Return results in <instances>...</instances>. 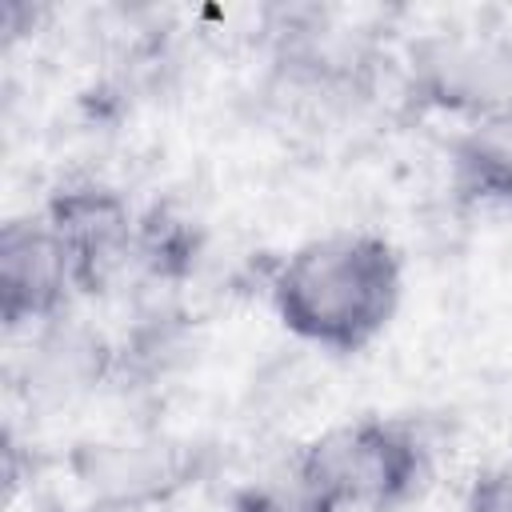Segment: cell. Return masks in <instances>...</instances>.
Returning a JSON list of instances; mask_svg holds the SVG:
<instances>
[{"label":"cell","mask_w":512,"mask_h":512,"mask_svg":"<svg viewBox=\"0 0 512 512\" xmlns=\"http://www.w3.org/2000/svg\"><path fill=\"white\" fill-rule=\"evenodd\" d=\"M404 260L376 232H324L296 244L268 280L276 320L304 344L352 356L396 316Z\"/></svg>","instance_id":"obj_1"},{"label":"cell","mask_w":512,"mask_h":512,"mask_svg":"<svg viewBox=\"0 0 512 512\" xmlns=\"http://www.w3.org/2000/svg\"><path fill=\"white\" fill-rule=\"evenodd\" d=\"M320 512H396L428 484V448L404 420L360 416L324 428L288 456Z\"/></svg>","instance_id":"obj_2"},{"label":"cell","mask_w":512,"mask_h":512,"mask_svg":"<svg viewBox=\"0 0 512 512\" xmlns=\"http://www.w3.org/2000/svg\"><path fill=\"white\" fill-rule=\"evenodd\" d=\"M408 100L428 112L496 120L512 108V48L488 32H436L412 44Z\"/></svg>","instance_id":"obj_3"},{"label":"cell","mask_w":512,"mask_h":512,"mask_svg":"<svg viewBox=\"0 0 512 512\" xmlns=\"http://www.w3.org/2000/svg\"><path fill=\"white\" fill-rule=\"evenodd\" d=\"M204 448L184 440H92L72 452L76 480L100 508L132 512L196 484Z\"/></svg>","instance_id":"obj_4"},{"label":"cell","mask_w":512,"mask_h":512,"mask_svg":"<svg viewBox=\"0 0 512 512\" xmlns=\"http://www.w3.org/2000/svg\"><path fill=\"white\" fill-rule=\"evenodd\" d=\"M76 272L44 212L12 216L0 228V320L8 332L52 324L68 312Z\"/></svg>","instance_id":"obj_5"},{"label":"cell","mask_w":512,"mask_h":512,"mask_svg":"<svg viewBox=\"0 0 512 512\" xmlns=\"http://www.w3.org/2000/svg\"><path fill=\"white\" fill-rule=\"evenodd\" d=\"M56 236L68 248L76 292L100 296L112 288V280L132 264L136 252V216L128 200L104 184H64L48 196L40 208Z\"/></svg>","instance_id":"obj_6"},{"label":"cell","mask_w":512,"mask_h":512,"mask_svg":"<svg viewBox=\"0 0 512 512\" xmlns=\"http://www.w3.org/2000/svg\"><path fill=\"white\" fill-rule=\"evenodd\" d=\"M196 256H200V232H196L192 220H184L168 208H152V212L136 216L132 264H140L148 276L176 284L192 272Z\"/></svg>","instance_id":"obj_7"},{"label":"cell","mask_w":512,"mask_h":512,"mask_svg":"<svg viewBox=\"0 0 512 512\" xmlns=\"http://www.w3.org/2000/svg\"><path fill=\"white\" fill-rule=\"evenodd\" d=\"M452 192L464 204H512V148L492 136H460L452 144Z\"/></svg>","instance_id":"obj_8"},{"label":"cell","mask_w":512,"mask_h":512,"mask_svg":"<svg viewBox=\"0 0 512 512\" xmlns=\"http://www.w3.org/2000/svg\"><path fill=\"white\" fill-rule=\"evenodd\" d=\"M232 512H320V504L308 496L292 464H284L276 476L252 480L232 492Z\"/></svg>","instance_id":"obj_9"},{"label":"cell","mask_w":512,"mask_h":512,"mask_svg":"<svg viewBox=\"0 0 512 512\" xmlns=\"http://www.w3.org/2000/svg\"><path fill=\"white\" fill-rule=\"evenodd\" d=\"M464 512H512V456L472 476L464 492Z\"/></svg>","instance_id":"obj_10"},{"label":"cell","mask_w":512,"mask_h":512,"mask_svg":"<svg viewBox=\"0 0 512 512\" xmlns=\"http://www.w3.org/2000/svg\"><path fill=\"white\" fill-rule=\"evenodd\" d=\"M52 512H116V508H100V504H92V508H52Z\"/></svg>","instance_id":"obj_11"}]
</instances>
